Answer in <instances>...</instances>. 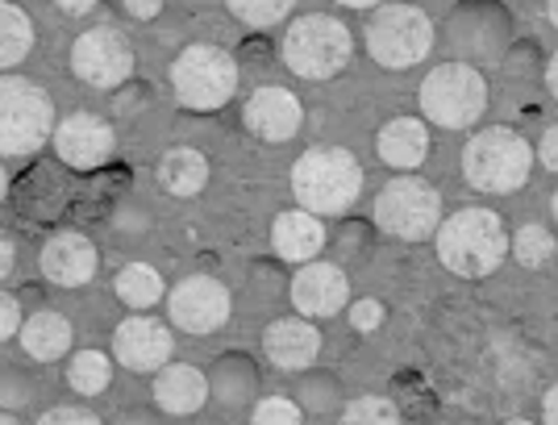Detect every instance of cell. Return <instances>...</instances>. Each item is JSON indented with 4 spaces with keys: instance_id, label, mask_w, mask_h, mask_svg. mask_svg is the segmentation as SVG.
<instances>
[{
    "instance_id": "obj_6",
    "label": "cell",
    "mask_w": 558,
    "mask_h": 425,
    "mask_svg": "<svg viewBox=\"0 0 558 425\" xmlns=\"http://www.w3.org/2000/svg\"><path fill=\"white\" fill-rule=\"evenodd\" d=\"M484 109H488V84L466 63H442L421 84V113L434 125L466 130V125L484 118Z\"/></svg>"
},
{
    "instance_id": "obj_9",
    "label": "cell",
    "mask_w": 558,
    "mask_h": 425,
    "mask_svg": "<svg viewBox=\"0 0 558 425\" xmlns=\"http://www.w3.org/2000/svg\"><path fill=\"white\" fill-rule=\"evenodd\" d=\"M434 47V25L417 4H379L367 22V50L379 68H413Z\"/></svg>"
},
{
    "instance_id": "obj_28",
    "label": "cell",
    "mask_w": 558,
    "mask_h": 425,
    "mask_svg": "<svg viewBox=\"0 0 558 425\" xmlns=\"http://www.w3.org/2000/svg\"><path fill=\"white\" fill-rule=\"evenodd\" d=\"M338 425H400V413L384 397H359V401H350L342 409V422Z\"/></svg>"
},
{
    "instance_id": "obj_29",
    "label": "cell",
    "mask_w": 558,
    "mask_h": 425,
    "mask_svg": "<svg viewBox=\"0 0 558 425\" xmlns=\"http://www.w3.org/2000/svg\"><path fill=\"white\" fill-rule=\"evenodd\" d=\"M512 255L525 263V267H542V263H550L555 255V238L546 226H525L521 234L512 238Z\"/></svg>"
},
{
    "instance_id": "obj_2",
    "label": "cell",
    "mask_w": 558,
    "mask_h": 425,
    "mask_svg": "<svg viewBox=\"0 0 558 425\" xmlns=\"http://www.w3.org/2000/svg\"><path fill=\"white\" fill-rule=\"evenodd\" d=\"M292 192L304 212H347L363 192V167L342 146H313L292 167Z\"/></svg>"
},
{
    "instance_id": "obj_36",
    "label": "cell",
    "mask_w": 558,
    "mask_h": 425,
    "mask_svg": "<svg viewBox=\"0 0 558 425\" xmlns=\"http://www.w3.org/2000/svg\"><path fill=\"white\" fill-rule=\"evenodd\" d=\"M13 263H17V246H13V238L0 230V280L13 271Z\"/></svg>"
},
{
    "instance_id": "obj_17",
    "label": "cell",
    "mask_w": 558,
    "mask_h": 425,
    "mask_svg": "<svg viewBox=\"0 0 558 425\" xmlns=\"http://www.w3.org/2000/svg\"><path fill=\"white\" fill-rule=\"evenodd\" d=\"M263 351L283 372H301L322 354V330L308 317H283L263 333Z\"/></svg>"
},
{
    "instance_id": "obj_14",
    "label": "cell",
    "mask_w": 558,
    "mask_h": 425,
    "mask_svg": "<svg viewBox=\"0 0 558 425\" xmlns=\"http://www.w3.org/2000/svg\"><path fill=\"white\" fill-rule=\"evenodd\" d=\"M350 280L342 267L333 263H304L301 271L292 276V305L301 308L304 317H333L347 308Z\"/></svg>"
},
{
    "instance_id": "obj_11",
    "label": "cell",
    "mask_w": 558,
    "mask_h": 425,
    "mask_svg": "<svg viewBox=\"0 0 558 425\" xmlns=\"http://www.w3.org/2000/svg\"><path fill=\"white\" fill-rule=\"evenodd\" d=\"M167 313L184 333H213L230 321V292L213 276H187L171 288Z\"/></svg>"
},
{
    "instance_id": "obj_38",
    "label": "cell",
    "mask_w": 558,
    "mask_h": 425,
    "mask_svg": "<svg viewBox=\"0 0 558 425\" xmlns=\"http://www.w3.org/2000/svg\"><path fill=\"white\" fill-rule=\"evenodd\" d=\"M542 417H546V425H558V384L546 392V401H542Z\"/></svg>"
},
{
    "instance_id": "obj_46",
    "label": "cell",
    "mask_w": 558,
    "mask_h": 425,
    "mask_svg": "<svg viewBox=\"0 0 558 425\" xmlns=\"http://www.w3.org/2000/svg\"><path fill=\"white\" fill-rule=\"evenodd\" d=\"M555 217H558V192H555Z\"/></svg>"
},
{
    "instance_id": "obj_43",
    "label": "cell",
    "mask_w": 558,
    "mask_h": 425,
    "mask_svg": "<svg viewBox=\"0 0 558 425\" xmlns=\"http://www.w3.org/2000/svg\"><path fill=\"white\" fill-rule=\"evenodd\" d=\"M550 22L558 25V0H550Z\"/></svg>"
},
{
    "instance_id": "obj_41",
    "label": "cell",
    "mask_w": 558,
    "mask_h": 425,
    "mask_svg": "<svg viewBox=\"0 0 558 425\" xmlns=\"http://www.w3.org/2000/svg\"><path fill=\"white\" fill-rule=\"evenodd\" d=\"M342 4H350V9H379L384 0H342Z\"/></svg>"
},
{
    "instance_id": "obj_20",
    "label": "cell",
    "mask_w": 558,
    "mask_h": 425,
    "mask_svg": "<svg viewBox=\"0 0 558 425\" xmlns=\"http://www.w3.org/2000/svg\"><path fill=\"white\" fill-rule=\"evenodd\" d=\"M375 150H379V159L388 167H396V171H413V167H421L425 155H429V130H425V121H417V118H396L379 130Z\"/></svg>"
},
{
    "instance_id": "obj_32",
    "label": "cell",
    "mask_w": 558,
    "mask_h": 425,
    "mask_svg": "<svg viewBox=\"0 0 558 425\" xmlns=\"http://www.w3.org/2000/svg\"><path fill=\"white\" fill-rule=\"evenodd\" d=\"M13 333H22V305H17V296L0 292V342Z\"/></svg>"
},
{
    "instance_id": "obj_21",
    "label": "cell",
    "mask_w": 558,
    "mask_h": 425,
    "mask_svg": "<svg viewBox=\"0 0 558 425\" xmlns=\"http://www.w3.org/2000/svg\"><path fill=\"white\" fill-rule=\"evenodd\" d=\"M22 347L38 363H54L71 351V321L54 308H38L29 321H22Z\"/></svg>"
},
{
    "instance_id": "obj_40",
    "label": "cell",
    "mask_w": 558,
    "mask_h": 425,
    "mask_svg": "<svg viewBox=\"0 0 558 425\" xmlns=\"http://www.w3.org/2000/svg\"><path fill=\"white\" fill-rule=\"evenodd\" d=\"M121 425H159L155 417H146V413H125V422Z\"/></svg>"
},
{
    "instance_id": "obj_24",
    "label": "cell",
    "mask_w": 558,
    "mask_h": 425,
    "mask_svg": "<svg viewBox=\"0 0 558 425\" xmlns=\"http://www.w3.org/2000/svg\"><path fill=\"white\" fill-rule=\"evenodd\" d=\"M163 276L150 263H130L117 271V296L130 308H150L155 301H163Z\"/></svg>"
},
{
    "instance_id": "obj_18",
    "label": "cell",
    "mask_w": 558,
    "mask_h": 425,
    "mask_svg": "<svg viewBox=\"0 0 558 425\" xmlns=\"http://www.w3.org/2000/svg\"><path fill=\"white\" fill-rule=\"evenodd\" d=\"M155 401H159L163 413L187 417V413H196L201 404L209 401V379L192 363H167L155 376Z\"/></svg>"
},
{
    "instance_id": "obj_5",
    "label": "cell",
    "mask_w": 558,
    "mask_h": 425,
    "mask_svg": "<svg viewBox=\"0 0 558 425\" xmlns=\"http://www.w3.org/2000/svg\"><path fill=\"white\" fill-rule=\"evenodd\" d=\"M54 134V100L22 75H0V155H29Z\"/></svg>"
},
{
    "instance_id": "obj_33",
    "label": "cell",
    "mask_w": 558,
    "mask_h": 425,
    "mask_svg": "<svg viewBox=\"0 0 558 425\" xmlns=\"http://www.w3.org/2000/svg\"><path fill=\"white\" fill-rule=\"evenodd\" d=\"M350 321H354V330H375L384 321V305L379 301H359L350 308Z\"/></svg>"
},
{
    "instance_id": "obj_45",
    "label": "cell",
    "mask_w": 558,
    "mask_h": 425,
    "mask_svg": "<svg viewBox=\"0 0 558 425\" xmlns=\"http://www.w3.org/2000/svg\"><path fill=\"white\" fill-rule=\"evenodd\" d=\"M505 425H534V422H521V417H512V422H505Z\"/></svg>"
},
{
    "instance_id": "obj_27",
    "label": "cell",
    "mask_w": 558,
    "mask_h": 425,
    "mask_svg": "<svg viewBox=\"0 0 558 425\" xmlns=\"http://www.w3.org/2000/svg\"><path fill=\"white\" fill-rule=\"evenodd\" d=\"M226 4H230V13L242 25L267 29V25H276L279 17H288L296 0H226Z\"/></svg>"
},
{
    "instance_id": "obj_30",
    "label": "cell",
    "mask_w": 558,
    "mask_h": 425,
    "mask_svg": "<svg viewBox=\"0 0 558 425\" xmlns=\"http://www.w3.org/2000/svg\"><path fill=\"white\" fill-rule=\"evenodd\" d=\"M251 425H304V413L296 401H283V397H267L255 404V417Z\"/></svg>"
},
{
    "instance_id": "obj_19",
    "label": "cell",
    "mask_w": 558,
    "mask_h": 425,
    "mask_svg": "<svg viewBox=\"0 0 558 425\" xmlns=\"http://www.w3.org/2000/svg\"><path fill=\"white\" fill-rule=\"evenodd\" d=\"M271 246H276L279 259L313 263L326 246V226H322V217H313L304 209L279 212L276 226H271Z\"/></svg>"
},
{
    "instance_id": "obj_8",
    "label": "cell",
    "mask_w": 558,
    "mask_h": 425,
    "mask_svg": "<svg viewBox=\"0 0 558 425\" xmlns=\"http://www.w3.org/2000/svg\"><path fill=\"white\" fill-rule=\"evenodd\" d=\"M375 221L384 234L421 242V238L438 234V226H442V196L434 184H425L417 175L388 180L375 196Z\"/></svg>"
},
{
    "instance_id": "obj_16",
    "label": "cell",
    "mask_w": 558,
    "mask_h": 425,
    "mask_svg": "<svg viewBox=\"0 0 558 425\" xmlns=\"http://www.w3.org/2000/svg\"><path fill=\"white\" fill-rule=\"evenodd\" d=\"M96 246L88 242L84 234H75V230H63V234L47 238V246H43V255H38V267H43V276L50 283H59V288H80V283H88L96 276Z\"/></svg>"
},
{
    "instance_id": "obj_13",
    "label": "cell",
    "mask_w": 558,
    "mask_h": 425,
    "mask_svg": "<svg viewBox=\"0 0 558 425\" xmlns=\"http://www.w3.org/2000/svg\"><path fill=\"white\" fill-rule=\"evenodd\" d=\"M113 146H117L113 125L105 118H96V113H71L68 121L54 125V150H59V159L68 167H80V171L109 163Z\"/></svg>"
},
{
    "instance_id": "obj_34",
    "label": "cell",
    "mask_w": 558,
    "mask_h": 425,
    "mask_svg": "<svg viewBox=\"0 0 558 425\" xmlns=\"http://www.w3.org/2000/svg\"><path fill=\"white\" fill-rule=\"evenodd\" d=\"M537 159H542L546 171H558V125H550V130L542 134V142H537Z\"/></svg>"
},
{
    "instance_id": "obj_25",
    "label": "cell",
    "mask_w": 558,
    "mask_h": 425,
    "mask_svg": "<svg viewBox=\"0 0 558 425\" xmlns=\"http://www.w3.org/2000/svg\"><path fill=\"white\" fill-rule=\"evenodd\" d=\"M109 376H113V367H109V354H105V351L71 354L68 384L80 392V397H100V392L109 388Z\"/></svg>"
},
{
    "instance_id": "obj_31",
    "label": "cell",
    "mask_w": 558,
    "mask_h": 425,
    "mask_svg": "<svg viewBox=\"0 0 558 425\" xmlns=\"http://www.w3.org/2000/svg\"><path fill=\"white\" fill-rule=\"evenodd\" d=\"M38 425H100V417L88 413V409H75V404H59V409L43 413Z\"/></svg>"
},
{
    "instance_id": "obj_12",
    "label": "cell",
    "mask_w": 558,
    "mask_h": 425,
    "mask_svg": "<svg viewBox=\"0 0 558 425\" xmlns=\"http://www.w3.org/2000/svg\"><path fill=\"white\" fill-rule=\"evenodd\" d=\"M175 351V338L155 317H125L113 333V354L130 372H159Z\"/></svg>"
},
{
    "instance_id": "obj_39",
    "label": "cell",
    "mask_w": 558,
    "mask_h": 425,
    "mask_svg": "<svg viewBox=\"0 0 558 425\" xmlns=\"http://www.w3.org/2000/svg\"><path fill=\"white\" fill-rule=\"evenodd\" d=\"M546 84H550V93H555V100H558V54L550 59V68H546Z\"/></svg>"
},
{
    "instance_id": "obj_35",
    "label": "cell",
    "mask_w": 558,
    "mask_h": 425,
    "mask_svg": "<svg viewBox=\"0 0 558 425\" xmlns=\"http://www.w3.org/2000/svg\"><path fill=\"white\" fill-rule=\"evenodd\" d=\"M163 9V0H125V13H134L138 22H150Z\"/></svg>"
},
{
    "instance_id": "obj_22",
    "label": "cell",
    "mask_w": 558,
    "mask_h": 425,
    "mask_svg": "<svg viewBox=\"0 0 558 425\" xmlns=\"http://www.w3.org/2000/svg\"><path fill=\"white\" fill-rule=\"evenodd\" d=\"M159 180H163V189L171 196H196L209 184V159L201 150H192V146H175L159 163Z\"/></svg>"
},
{
    "instance_id": "obj_10",
    "label": "cell",
    "mask_w": 558,
    "mask_h": 425,
    "mask_svg": "<svg viewBox=\"0 0 558 425\" xmlns=\"http://www.w3.org/2000/svg\"><path fill=\"white\" fill-rule=\"evenodd\" d=\"M71 71L88 88H100V93L121 88L130 80V71H134V47H130V38L117 25H96V29L75 38V47H71Z\"/></svg>"
},
{
    "instance_id": "obj_44",
    "label": "cell",
    "mask_w": 558,
    "mask_h": 425,
    "mask_svg": "<svg viewBox=\"0 0 558 425\" xmlns=\"http://www.w3.org/2000/svg\"><path fill=\"white\" fill-rule=\"evenodd\" d=\"M0 425H17V417H9V413H0Z\"/></svg>"
},
{
    "instance_id": "obj_26",
    "label": "cell",
    "mask_w": 558,
    "mask_h": 425,
    "mask_svg": "<svg viewBox=\"0 0 558 425\" xmlns=\"http://www.w3.org/2000/svg\"><path fill=\"white\" fill-rule=\"evenodd\" d=\"M255 367L246 359H226L217 367V376H213V392L226 397V401H246L255 392Z\"/></svg>"
},
{
    "instance_id": "obj_37",
    "label": "cell",
    "mask_w": 558,
    "mask_h": 425,
    "mask_svg": "<svg viewBox=\"0 0 558 425\" xmlns=\"http://www.w3.org/2000/svg\"><path fill=\"white\" fill-rule=\"evenodd\" d=\"M59 4V13H68V17H84V13H93L96 0H54Z\"/></svg>"
},
{
    "instance_id": "obj_42",
    "label": "cell",
    "mask_w": 558,
    "mask_h": 425,
    "mask_svg": "<svg viewBox=\"0 0 558 425\" xmlns=\"http://www.w3.org/2000/svg\"><path fill=\"white\" fill-rule=\"evenodd\" d=\"M4 192H9V175H4V167H0V201H4Z\"/></svg>"
},
{
    "instance_id": "obj_7",
    "label": "cell",
    "mask_w": 558,
    "mask_h": 425,
    "mask_svg": "<svg viewBox=\"0 0 558 425\" xmlns=\"http://www.w3.org/2000/svg\"><path fill=\"white\" fill-rule=\"evenodd\" d=\"M171 88L184 109H221L238 93V63L221 47L196 42L171 63Z\"/></svg>"
},
{
    "instance_id": "obj_23",
    "label": "cell",
    "mask_w": 558,
    "mask_h": 425,
    "mask_svg": "<svg viewBox=\"0 0 558 425\" xmlns=\"http://www.w3.org/2000/svg\"><path fill=\"white\" fill-rule=\"evenodd\" d=\"M34 47V25L13 0H0V71L17 68Z\"/></svg>"
},
{
    "instance_id": "obj_15",
    "label": "cell",
    "mask_w": 558,
    "mask_h": 425,
    "mask_svg": "<svg viewBox=\"0 0 558 425\" xmlns=\"http://www.w3.org/2000/svg\"><path fill=\"white\" fill-rule=\"evenodd\" d=\"M242 121H246V130H251L255 138L288 142L296 130H301L304 109H301V100L288 93V88H271V84H267V88H258V93L246 100Z\"/></svg>"
},
{
    "instance_id": "obj_3",
    "label": "cell",
    "mask_w": 558,
    "mask_h": 425,
    "mask_svg": "<svg viewBox=\"0 0 558 425\" xmlns=\"http://www.w3.org/2000/svg\"><path fill=\"white\" fill-rule=\"evenodd\" d=\"M534 167V150L517 130L492 125L480 130L475 138L463 146V175L471 189L492 192V196H509L530 180Z\"/></svg>"
},
{
    "instance_id": "obj_4",
    "label": "cell",
    "mask_w": 558,
    "mask_h": 425,
    "mask_svg": "<svg viewBox=\"0 0 558 425\" xmlns=\"http://www.w3.org/2000/svg\"><path fill=\"white\" fill-rule=\"evenodd\" d=\"M350 54H354V38L347 22L326 13L296 17L283 34V63L304 80H333L350 63Z\"/></svg>"
},
{
    "instance_id": "obj_1",
    "label": "cell",
    "mask_w": 558,
    "mask_h": 425,
    "mask_svg": "<svg viewBox=\"0 0 558 425\" xmlns=\"http://www.w3.org/2000/svg\"><path fill=\"white\" fill-rule=\"evenodd\" d=\"M509 255V230L492 209H459L438 226V259L454 276L480 280Z\"/></svg>"
}]
</instances>
